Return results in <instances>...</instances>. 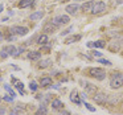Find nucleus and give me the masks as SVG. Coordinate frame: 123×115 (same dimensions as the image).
<instances>
[{"mask_svg": "<svg viewBox=\"0 0 123 115\" xmlns=\"http://www.w3.org/2000/svg\"><path fill=\"white\" fill-rule=\"evenodd\" d=\"M44 11H37V12H35V13H32L31 15V20L32 21H36V20H40V19H43L44 17Z\"/></svg>", "mask_w": 123, "mask_h": 115, "instance_id": "nucleus-15", "label": "nucleus"}, {"mask_svg": "<svg viewBox=\"0 0 123 115\" xmlns=\"http://www.w3.org/2000/svg\"><path fill=\"white\" fill-rule=\"evenodd\" d=\"M105 9H106V4H105L103 1H95L90 12L93 15H98V13H101V12H103Z\"/></svg>", "mask_w": 123, "mask_h": 115, "instance_id": "nucleus-6", "label": "nucleus"}, {"mask_svg": "<svg viewBox=\"0 0 123 115\" xmlns=\"http://www.w3.org/2000/svg\"><path fill=\"white\" fill-rule=\"evenodd\" d=\"M89 48H105L106 46V42L103 40H98V41H94V42H87Z\"/></svg>", "mask_w": 123, "mask_h": 115, "instance_id": "nucleus-11", "label": "nucleus"}, {"mask_svg": "<svg viewBox=\"0 0 123 115\" xmlns=\"http://www.w3.org/2000/svg\"><path fill=\"white\" fill-rule=\"evenodd\" d=\"M61 115H69V112H68V111H65L64 114H61Z\"/></svg>", "mask_w": 123, "mask_h": 115, "instance_id": "nucleus-34", "label": "nucleus"}, {"mask_svg": "<svg viewBox=\"0 0 123 115\" xmlns=\"http://www.w3.org/2000/svg\"><path fill=\"white\" fill-rule=\"evenodd\" d=\"M78 8H80V6L78 4H69V6H66V8H65V11H66L68 15H75L78 11Z\"/></svg>", "mask_w": 123, "mask_h": 115, "instance_id": "nucleus-9", "label": "nucleus"}, {"mask_svg": "<svg viewBox=\"0 0 123 115\" xmlns=\"http://www.w3.org/2000/svg\"><path fill=\"white\" fill-rule=\"evenodd\" d=\"M49 64H50V60H44V61H41L40 64H38V67H40V69H44V67L49 66Z\"/></svg>", "mask_w": 123, "mask_h": 115, "instance_id": "nucleus-23", "label": "nucleus"}, {"mask_svg": "<svg viewBox=\"0 0 123 115\" xmlns=\"http://www.w3.org/2000/svg\"><path fill=\"white\" fill-rule=\"evenodd\" d=\"M81 40V35H74V36H70V37H68L66 40H65V44H73V42H77V41Z\"/></svg>", "mask_w": 123, "mask_h": 115, "instance_id": "nucleus-14", "label": "nucleus"}, {"mask_svg": "<svg viewBox=\"0 0 123 115\" xmlns=\"http://www.w3.org/2000/svg\"><path fill=\"white\" fill-rule=\"evenodd\" d=\"M37 87H38V85H37V82H36V81H31V82H29L31 91H36V90H37Z\"/></svg>", "mask_w": 123, "mask_h": 115, "instance_id": "nucleus-24", "label": "nucleus"}, {"mask_svg": "<svg viewBox=\"0 0 123 115\" xmlns=\"http://www.w3.org/2000/svg\"><path fill=\"white\" fill-rule=\"evenodd\" d=\"M52 107H53L54 110H60V109L64 107V103H62L60 99H53V101H52Z\"/></svg>", "mask_w": 123, "mask_h": 115, "instance_id": "nucleus-17", "label": "nucleus"}, {"mask_svg": "<svg viewBox=\"0 0 123 115\" xmlns=\"http://www.w3.org/2000/svg\"><path fill=\"white\" fill-rule=\"evenodd\" d=\"M123 86V74L122 73H114L110 79V87L111 89H120Z\"/></svg>", "mask_w": 123, "mask_h": 115, "instance_id": "nucleus-1", "label": "nucleus"}, {"mask_svg": "<svg viewBox=\"0 0 123 115\" xmlns=\"http://www.w3.org/2000/svg\"><path fill=\"white\" fill-rule=\"evenodd\" d=\"M85 93L89 95H94L97 93V87L90 82H85Z\"/></svg>", "mask_w": 123, "mask_h": 115, "instance_id": "nucleus-8", "label": "nucleus"}, {"mask_svg": "<svg viewBox=\"0 0 123 115\" xmlns=\"http://www.w3.org/2000/svg\"><path fill=\"white\" fill-rule=\"evenodd\" d=\"M93 6H94V1H93V0H90V1H86V3H83L81 8H82L83 12H90L91 8H93Z\"/></svg>", "mask_w": 123, "mask_h": 115, "instance_id": "nucleus-13", "label": "nucleus"}, {"mask_svg": "<svg viewBox=\"0 0 123 115\" xmlns=\"http://www.w3.org/2000/svg\"><path fill=\"white\" fill-rule=\"evenodd\" d=\"M9 32L15 36H25L28 33V28L27 27H20V25H15L9 29Z\"/></svg>", "mask_w": 123, "mask_h": 115, "instance_id": "nucleus-5", "label": "nucleus"}, {"mask_svg": "<svg viewBox=\"0 0 123 115\" xmlns=\"http://www.w3.org/2000/svg\"><path fill=\"white\" fill-rule=\"evenodd\" d=\"M46 114H48V109H46V106L45 104H41V106L37 109V111H36L35 115H46Z\"/></svg>", "mask_w": 123, "mask_h": 115, "instance_id": "nucleus-19", "label": "nucleus"}, {"mask_svg": "<svg viewBox=\"0 0 123 115\" xmlns=\"http://www.w3.org/2000/svg\"><path fill=\"white\" fill-rule=\"evenodd\" d=\"M33 3H35V0H20L19 7H20V8H27V7L32 6Z\"/></svg>", "mask_w": 123, "mask_h": 115, "instance_id": "nucleus-18", "label": "nucleus"}, {"mask_svg": "<svg viewBox=\"0 0 123 115\" xmlns=\"http://www.w3.org/2000/svg\"><path fill=\"white\" fill-rule=\"evenodd\" d=\"M93 99H94V102L98 103V104H105L107 102V94H105V93H95L93 95Z\"/></svg>", "mask_w": 123, "mask_h": 115, "instance_id": "nucleus-7", "label": "nucleus"}, {"mask_svg": "<svg viewBox=\"0 0 123 115\" xmlns=\"http://www.w3.org/2000/svg\"><path fill=\"white\" fill-rule=\"evenodd\" d=\"M72 30H73V27H70V28H68V29H66V30H64V32H61V36H66V35H68V33H69V32H72Z\"/></svg>", "mask_w": 123, "mask_h": 115, "instance_id": "nucleus-28", "label": "nucleus"}, {"mask_svg": "<svg viewBox=\"0 0 123 115\" xmlns=\"http://www.w3.org/2000/svg\"><path fill=\"white\" fill-rule=\"evenodd\" d=\"M46 42H48V36H46V35H41L40 37L37 38V44H38V45H45Z\"/></svg>", "mask_w": 123, "mask_h": 115, "instance_id": "nucleus-22", "label": "nucleus"}, {"mask_svg": "<svg viewBox=\"0 0 123 115\" xmlns=\"http://www.w3.org/2000/svg\"><path fill=\"white\" fill-rule=\"evenodd\" d=\"M70 19L68 15H60V16H56L53 20H52V23H53L56 27H60V25H66L69 24Z\"/></svg>", "mask_w": 123, "mask_h": 115, "instance_id": "nucleus-4", "label": "nucleus"}, {"mask_svg": "<svg viewBox=\"0 0 123 115\" xmlns=\"http://www.w3.org/2000/svg\"><path fill=\"white\" fill-rule=\"evenodd\" d=\"M4 114H6V109L0 106V115H4Z\"/></svg>", "mask_w": 123, "mask_h": 115, "instance_id": "nucleus-31", "label": "nucleus"}, {"mask_svg": "<svg viewBox=\"0 0 123 115\" xmlns=\"http://www.w3.org/2000/svg\"><path fill=\"white\" fill-rule=\"evenodd\" d=\"M12 82H13V85H15V87L17 89V90L20 91V93L24 95V83L21 82V81H17L16 78H12Z\"/></svg>", "mask_w": 123, "mask_h": 115, "instance_id": "nucleus-12", "label": "nucleus"}, {"mask_svg": "<svg viewBox=\"0 0 123 115\" xmlns=\"http://www.w3.org/2000/svg\"><path fill=\"white\" fill-rule=\"evenodd\" d=\"M93 56H95V57H101V56H102V53H101V52H98V50H94V52H93Z\"/></svg>", "mask_w": 123, "mask_h": 115, "instance_id": "nucleus-30", "label": "nucleus"}, {"mask_svg": "<svg viewBox=\"0 0 123 115\" xmlns=\"http://www.w3.org/2000/svg\"><path fill=\"white\" fill-rule=\"evenodd\" d=\"M56 30V25L53 24V23H48V24L44 27V32H54Z\"/></svg>", "mask_w": 123, "mask_h": 115, "instance_id": "nucleus-21", "label": "nucleus"}, {"mask_svg": "<svg viewBox=\"0 0 123 115\" xmlns=\"http://www.w3.org/2000/svg\"><path fill=\"white\" fill-rule=\"evenodd\" d=\"M85 106H86V109H87L89 111H91V112H95V109H94V107L91 106V104H89V103H86V102H85Z\"/></svg>", "mask_w": 123, "mask_h": 115, "instance_id": "nucleus-27", "label": "nucleus"}, {"mask_svg": "<svg viewBox=\"0 0 123 115\" xmlns=\"http://www.w3.org/2000/svg\"><path fill=\"white\" fill-rule=\"evenodd\" d=\"M89 74L98 81H103L105 78H106V73H105V70L101 69V67H91V69H89Z\"/></svg>", "mask_w": 123, "mask_h": 115, "instance_id": "nucleus-2", "label": "nucleus"}, {"mask_svg": "<svg viewBox=\"0 0 123 115\" xmlns=\"http://www.w3.org/2000/svg\"><path fill=\"white\" fill-rule=\"evenodd\" d=\"M40 85H41V86H44V87H46V86L52 85V78H49V77H44V78H41Z\"/></svg>", "mask_w": 123, "mask_h": 115, "instance_id": "nucleus-20", "label": "nucleus"}, {"mask_svg": "<svg viewBox=\"0 0 123 115\" xmlns=\"http://www.w3.org/2000/svg\"><path fill=\"white\" fill-rule=\"evenodd\" d=\"M8 56H17V49L15 45H8V46H4L1 49V57L6 58Z\"/></svg>", "mask_w": 123, "mask_h": 115, "instance_id": "nucleus-3", "label": "nucleus"}, {"mask_svg": "<svg viewBox=\"0 0 123 115\" xmlns=\"http://www.w3.org/2000/svg\"><path fill=\"white\" fill-rule=\"evenodd\" d=\"M4 89H6V90H7V91H8V93H9V94H11V97H13V98H15V97H16V94H15V91H13V90H12V89H11V87H9V86H8V85H4Z\"/></svg>", "mask_w": 123, "mask_h": 115, "instance_id": "nucleus-25", "label": "nucleus"}, {"mask_svg": "<svg viewBox=\"0 0 123 115\" xmlns=\"http://www.w3.org/2000/svg\"><path fill=\"white\" fill-rule=\"evenodd\" d=\"M4 101H7V102H12V101H13V97H8V95H6V97H4Z\"/></svg>", "mask_w": 123, "mask_h": 115, "instance_id": "nucleus-29", "label": "nucleus"}, {"mask_svg": "<svg viewBox=\"0 0 123 115\" xmlns=\"http://www.w3.org/2000/svg\"><path fill=\"white\" fill-rule=\"evenodd\" d=\"M98 61H99V62H101V64H103V65H106V66H111V65H112V64H111V62H110V61H109V60H105V58H99V60H98Z\"/></svg>", "mask_w": 123, "mask_h": 115, "instance_id": "nucleus-26", "label": "nucleus"}, {"mask_svg": "<svg viewBox=\"0 0 123 115\" xmlns=\"http://www.w3.org/2000/svg\"><path fill=\"white\" fill-rule=\"evenodd\" d=\"M3 40V35H1V32H0V41Z\"/></svg>", "mask_w": 123, "mask_h": 115, "instance_id": "nucleus-33", "label": "nucleus"}, {"mask_svg": "<svg viewBox=\"0 0 123 115\" xmlns=\"http://www.w3.org/2000/svg\"><path fill=\"white\" fill-rule=\"evenodd\" d=\"M28 58L32 60V61L40 60L41 58V53H40V52H29V53H28Z\"/></svg>", "mask_w": 123, "mask_h": 115, "instance_id": "nucleus-16", "label": "nucleus"}, {"mask_svg": "<svg viewBox=\"0 0 123 115\" xmlns=\"http://www.w3.org/2000/svg\"><path fill=\"white\" fill-rule=\"evenodd\" d=\"M80 94H78V91L77 90H73L72 91V94H70V101L73 102V103H75V104H81V99H80Z\"/></svg>", "mask_w": 123, "mask_h": 115, "instance_id": "nucleus-10", "label": "nucleus"}, {"mask_svg": "<svg viewBox=\"0 0 123 115\" xmlns=\"http://www.w3.org/2000/svg\"><path fill=\"white\" fill-rule=\"evenodd\" d=\"M114 3L117 6H119V4H123V0H114Z\"/></svg>", "mask_w": 123, "mask_h": 115, "instance_id": "nucleus-32", "label": "nucleus"}]
</instances>
